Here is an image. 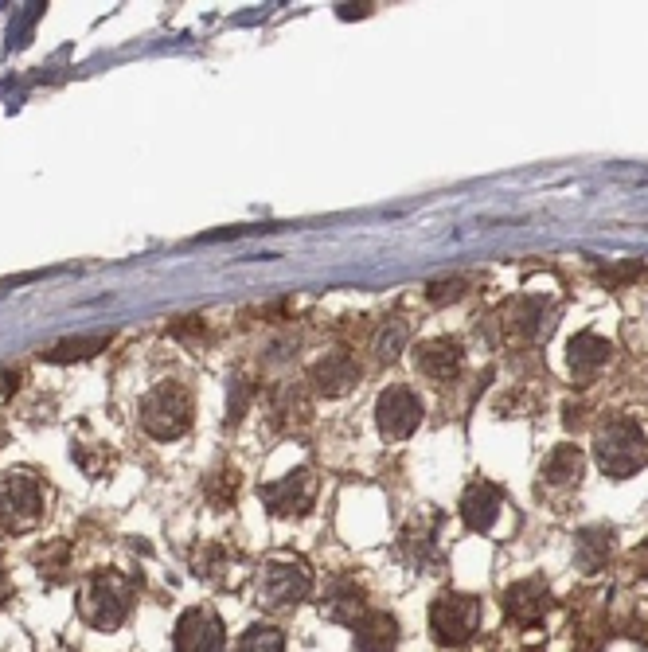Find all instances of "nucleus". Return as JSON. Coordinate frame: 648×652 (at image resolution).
<instances>
[{"instance_id":"1","label":"nucleus","mask_w":648,"mask_h":652,"mask_svg":"<svg viewBox=\"0 0 648 652\" xmlns=\"http://www.w3.org/2000/svg\"><path fill=\"white\" fill-rule=\"evenodd\" d=\"M594 457H598L602 473L613 477V481H625V477L641 473L648 465L645 430L633 418H609L606 426L594 434Z\"/></svg>"},{"instance_id":"2","label":"nucleus","mask_w":648,"mask_h":652,"mask_svg":"<svg viewBox=\"0 0 648 652\" xmlns=\"http://www.w3.org/2000/svg\"><path fill=\"white\" fill-rule=\"evenodd\" d=\"M192 426V395L176 383H161L141 399V430L157 442H176Z\"/></svg>"},{"instance_id":"3","label":"nucleus","mask_w":648,"mask_h":652,"mask_svg":"<svg viewBox=\"0 0 648 652\" xmlns=\"http://www.w3.org/2000/svg\"><path fill=\"white\" fill-rule=\"evenodd\" d=\"M43 516V489L28 473H4L0 477V528L24 531Z\"/></svg>"},{"instance_id":"4","label":"nucleus","mask_w":648,"mask_h":652,"mask_svg":"<svg viewBox=\"0 0 648 652\" xmlns=\"http://www.w3.org/2000/svg\"><path fill=\"white\" fill-rule=\"evenodd\" d=\"M481 625V602L469 594H442L430 606V629L442 645H465Z\"/></svg>"},{"instance_id":"5","label":"nucleus","mask_w":648,"mask_h":652,"mask_svg":"<svg viewBox=\"0 0 648 652\" xmlns=\"http://www.w3.org/2000/svg\"><path fill=\"white\" fill-rule=\"evenodd\" d=\"M422 399H418V391L414 387H406V383H395V387H387L383 395H379V403H375V418H379V434L383 438H391V442H406L418 426H422Z\"/></svg>"},{"instance_id":"6","label":"nucleus","mask_w":648,"mask_h":652,"mask_svg":"<svg viewBox=\"0 0 648 652\" xmlns=\"http://www.w3.org/2000/svg\"><path fill=\"white\" fill-rule=\"evenodd\" d=\"M172 645H176V652H223V645H227L223 621L211 610H188L176 621Z\"/></svg>"},{"instance_id":"7","label":"nucleus","mask_w":648,"mask_h":652,"mask_svg":"<svg viewBox=\"0 0 648 652\" xmlns=\"http://www.w3.org/2000/svg\"><path fill=\"white\" fill-rule=\"evenodd\" d=\"M313 590V578L301 563H270L262 574V598L270 606H293Z\"/></svg>"},{"instance_id":"8","label":"nucleus","mask_w":648,"mask_h":652,"mask_svg":"<svg viewBox=\"0 0 648 652\" xmlns=\"http://www.w3.org/2000/svg\"><path fill=\"white\" fill-rule=\"evenodd\" d=\"M313 492H317L313 473H309V469H297V473H289L282 481L266 485V489H262V500H266L270 512H278V516H301V512L313 504Z\"/></svg>"},{"instance_id":"9","label":"nucleus","mask_w":648,"mask_h":652,"mask_svg":"<svg viewBox=\"0 0 648 652\" xmlns=\"http://www.w3.org/2000/svg\"><path fill=\"white\" fill-rule=\"evenodd\" d=\"M79 610H82V617L94 625V629H118V625L125 621L129 602H125V594H118V590H114V582L98 578V582H90V586H86Z\"/></svg>"},{"instance_id":"10","label":"nucleus","mask_w":648,"mask_h":652,"mask_svg":"<svg viewBox=\"0 0 648 652\" xmlns=\"http://www.w3.org/2000/svg\"><path fill=\"white\" fill-rule=\"evenodd\" d=\"M309 379H313V387H317L321 395L340 399V395H348L352 383L360 379V364H356L348 352H328V356H321V360L313 364Z\"/></svg>"},{"instance_id":"11","label":"nucleus","mask_w":648,"mask_h":652,"mask_svg":"<svg viewBox=\"0 0 648 652\" xmlns=\"http://www.w3.org/2000/svg\"><path fill=\"white\" fill-rule=\"evenodd\" d=\"M414 364H418V371H422L426 379L449 383V379L461 371V364H465V352H461L457 340H426V344H418Z\"/></svg>"},{"instance_id":"12","label":"nucleus","mask_w":648,"mask_h":652,"mask_svg":"<svg viewBox=\"0 0 648 652\" xmlns=\"http://www.w3.org/2000/svg\"><path fill=\"white\" fill-rule=\"evenodd\" d=\"M609 340H602L598 332H578L567 344V364L574 379H594L602 367L609 364Z\"/></svg>"},{"instance_id":"13","label":"nucleus","mask_w":648,"mask_h":652,"mask_svg":"<svg viewBox=\"0 0 648 652\" xmlns=\"http://www.w3.org/2000/svg\"><path fill=\"white\" fill-rule=\"evenodd\" d=\"M500 504H504V496H500V489H496L492 481H477V485H469L465 500H461V516H465L469 531L492 528L496 516H500Z\"/></svg>"},{"instance_id":"14","label":"nucleus","mask_w":648,"mask_h":652,"mask_svg":"<svg viewBox=\"0 0 648 652\" xmlns=\"http://www.w3.org/2000/svg\"><path fill=\"white\" fill-rule=\"evenodd\" d=\"M352 629H356V649L360 652H395V645H399V625L383 610H367Z\"/></svg>"},{"instance_id":"15","label":"nucleus","mask_w":648,"mask_h":652,"mask_svg":"<svg viewBox=\"0 0 648 652\" xmlns=\"http://www.w3.org/2000/svg\"><path fill=\"white\" fill-rule=\"evenodd\" d=\"M504 610H508V617L531 625L535 617H543V610H547V586L539 578H524V582L508 586L504 590Z\"/></svg>"},{"instance_id":"16","label":"nucleus","mask_w":648,"mask_h":652,"mask_svg":"<svg viewBox=\"0 0 648 652\" xmlns=\"http://www.w3.org/2000/svg\"><path fill=\"white\" fill-rule=\"evenodd\" d=\"M582 469H586L582 449H578V446H559L555 453H547V461H543L539 477H543V485H551V489H567V485H578Z\"/></svg>"},{"instance_id":"17","label":"nucleus","mask_w":648,"mask_h":652,"mask_svg":"<svg viewBox=\"0 0 648 652\" xmlns=\"http://www.w3.org/2000/svg\"><path fill=\"white\" fill-rule=\"evenodd\" d=\"M324 613L332 617V621H360L364 617V594H360V586L356 582H332L328 586V594H324Z\"/></svg>"},{"instance_id":"18","label":"nucleus","mask_w":648,"mask_h":652,"mask_svg":"<svg viewBox=\"0 0 648 652\" xmlns=\"http://www.w3.org/2000/svg\"><path fill=\"white\" fill-rule=\"evenodd\" d=\"M609 551H613V531L609 528H586L574 543V555H578L582 571H602Z\"/></svg>"},{"instance_id":"19","label":"nucleus","mask_w":648,"mask_h":652,"mask_svg":"<svg viewBox=\"0 0 648 652\" xmlns=\"http://www.w3.org/2000/svg\"><path fill=\"white\" fill-rule=\"evenodd\" d=\"M543 313H547V301L524 297V301H516V309L508 313V328L520 332V336H547V328L551 325H543Z\"/></svg>"},{"instance_id":"20","label":"nucleus","mask_w":648,"mask_h":652,"mask_svg":"<svg viewBox=\"0 0 648 652\" xmlns=\"http://www.w3.org/2000/svg\"><path fill=\"white\" fill-rule=\"evenodd\" d=\"M106 340H110V336H86V340H63V344H55V348H47V352H43V360H51V364H71V360H82V356H94L98 348H106Z\"/></svg>"},{"instance_id":"21","label":"nucleus","mask_w":648,"mask_h":652,"mask_svg":"<svg viewBox=\"0 0 648 652\" xmlns=\"http://www.w3.org/2000/svg\"><path fill=\"white\" fill-rule=\"evenodd\" d=\"M235 652H285L282 629H274V625H250Z\"/></svg>"},{"instance_id":"22","label":"nucleus","mask_w":648,"mask_h":652,"mask_svg":"<svg viewBox=\"0 0 648 652\" xmlns=\"http://www.w3.org/2000/svg\"><path fill=\"white\" fill-rule=\"evenodd\" d=\"M403 344H406V325L399 317H391L387 325L375 332V356L379 360H395L403 352Z\"/></svg>"},{"instance_id":"23","label":"nucleus","mask_w":648,"mask_h":652,"mask_svg":"<svg viewBox=\"0 0 648 652\" xmlns=\"http://www.w3.org/2000/svg\"><path fill=\"white\" fill-rule=\"evenodd\" d=\"M461 286H465L461 278H449V282H434L426 297H430L434 305H438V301H457V297H461Z\"/></svg>"}]
</instances>
